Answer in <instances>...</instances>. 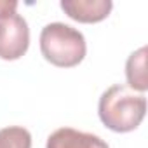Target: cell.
<instances>
[{
    "label": "cell",
    "instance_id": "obj_1",
    "mask_svg": "<svg viewBox=\"0 0 148 148\" xmlns=\"http://www.w3.org/2000/svg\"><path fill=\"white\" fill-rule=\"evenodd\" d=\"M146 98L127 86L117 84L108 87L98 103L101 122L113 132H131L145 119Z\"/></svg>",
    "mask_w": 148,
    "mask_h": 148
},
{
    "label": "cell",
    "instance_id": "obj_2",
    "mask_svg": "<svg viewBox=\"0 0 148 148\" xmlns=\"http://www.w3.org/2000/svg\"><path fill=\"white\" fill-rule=\"evenodd\" d=\"M40 51L45 61L59 68H73L86 58L84 35L70 25L49 23L40 33Z\"/></svg>",
    "mask_w": 148,
    "mask_h": 148
},
{
    "label": "cell",
    "instance_id": "obj_3",
    "mask_svg": "<svg viewBox=\"0 0 148 148\" xmlns=\"http://www.w3.org/2000/svg\"><path fill=\"white\" fill-rule=\"evenodd\" d=\"M18 2L0 0V59L16 61L26 54L30 45V28L23 16L16 12Z\"/></svg>",
    "mask_w": 148,
    "mask_h": 148
},
{
    "label": "cell",
    "instance_id": "obj_4",
    "mask_svg": "<svg viewBox=\"0 0 148 148\" xmlns=\"http://www.w3.org/2000/svg\"><path fill=\"white\" fill-rule=\"evenodd\" d=\"M61 9L79 23H99L112 12V0H61Z\"/></svg>",
    "mask_w": 148,
    "mask_h": 148
},
{
    "label": "cell",
    "instance_id": "obj_5",
    "mask_svg": "<svg viewBox=\"0 0 148 148\" xmlns=\"http://www.w3.org/2000/svg\"><path fill=\"white\" fill-rule=\"evenodd\" d=\"M45 148H110L105 139L96 134L77 131L73 127L56 129L45 143Z\"/></svg>",
    "mask_w": 148,
    "mask_h": 148
},
{
    "label": "cell",
    "instance_id": "obj_6",
    "mask_svg": "<svg viewBox=\"0 0 148 148\" xmlns=\"http://www.w3.org/2000/svg\"><path fill=\"white\" fill-rule=\"evenodd\" d=\"M125 79H127V87H131L136 92H146L148 89V80H146V47H139L134 51L125 63Z\"/></svg>",
    "mask_w": 148,
    "mask_h": 148
},
{
    "label": "cell",
    "instance_id": "obj_7",
    "mask_svg": "<svg viewBox=\"0 0 148 148\" xmlns=\"http://www.w3.org/2000/svg\"><path fill=\"white\" fill-rule=\"evenodd\" d=\"M0 148H32L30 131L19 125L0 129Z\"/></svg>",
    "mask_w": 148,
    "mask_h": 148
}]
</instances>
